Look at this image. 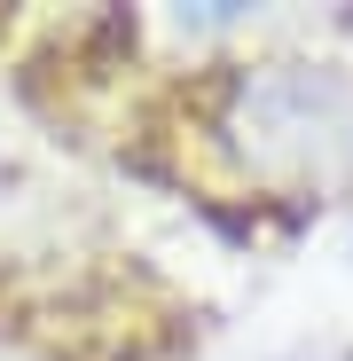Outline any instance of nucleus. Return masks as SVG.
Instances as JSON below:
<instances>
[{"mask_svg": "<svg viewBox=\"0 0 353 361\" xmlns=\"http://www.w3.org/2000/svg\"><path fill=\"white\" fill-rule=\"evenodd\" d=\"M228 134L267 180L353 173V79L330 63H259L228 94Z\"/></svg>", "mask_w": 353, "mask_h": 361, "instance_id": "1", "label": "nucleus"}]
</instances>
